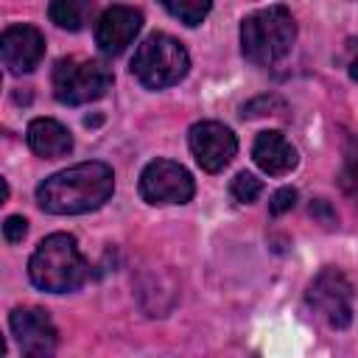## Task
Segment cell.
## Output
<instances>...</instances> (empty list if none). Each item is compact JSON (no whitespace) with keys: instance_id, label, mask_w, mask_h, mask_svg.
Masks as SVG:
<instances>
[{"instance_id":"obj_1","label":"cell","mask_w":358,"mask_h":358,"mask_svg":"<svg viewBox=\"0 0 358 358\" xmlns=\"http://www.w3.org/2000/svg\"><path fill=\"white\" fill-rule=\"evenodd\" d=\"M115 193V173L106 162H78L48 176L36 187V201L53 215H78L98 210Z\"/></svg>"},{"instance_id":"obj_2","label":"cell","mask_w":358,"mask_h":358,"mask_svg":"<svg viewBox=\"0 0 358 358\" xmlns=\"http://www.w3.org/2000/svg\"><path fill=\"white\" fill-rule=\"evenodd\" d=\"M28 277L42 291L67 294L84 285V280L90 277V263L84 260L73 235L53 232L34 249L28 260Z\"/></svg>"},{"instance_id":"obj_3","label":"cell","mask_w":358,"mask_h":358,"mask_svg":"<svg viewBox=\"0 0 358 358\" xmlns=\"http://www.w3.org/2000/svg\"><path fill=\"white\" fill-rule=\"evenodd\" d=\"M296 36L294 17L285 6H268L241 22V50L252 64L268 67L280 62Z\"/></svg>"},{"instance_id":"obj_4","label":"cell","mask_w":358,"mask_h":358,"mask_svg":"<svg viewBox=\"0 0 358 358\" xmlns=\"http://www.w3.org/2000/svg\"><path fill=\"white\" fill-rule=\"evenodd\" d=\"M190 70V56L185 45L168 34H148L131 59L134 78L148 90H165L171 84H179Z\"/></svg>"},{"instance_id":"obj_5","label":"cell","mask_w":358,"mask_h":358,"mask_svg":"<svg viewBox=\"0 0 358 358\" xmlns=\"http://www.w3.org/2000/svg\"><path fill=\"white\" fill-rule=\"evenodd\" d=\"M112 87V70L98 59H59L53 67V95L59 103L81 106L98 101Z\"/></svg>"},{"instance_id":"obj_6","label":"cell","mask_w":358,"mask_h":358,"mask_svg":"<svg viewBox=\"0 0 358 358\" xmlns=\"http://www.w3.org/2000/svg\"><path fill=\"white\" fill-rule=\"evenodd\" d=\"M193 176L173 159H154L140 173V196L148 204H185L193 199Z\"/></svg>"},{"instance_id":"obj_7","label":"cell","mask_w":358,"mask_h":358,"mask_svg":"<svg viewBox=\"0 0 358 358\" xmlns=\"http://www.w3.org/2000/svg\"><path fill=\"white\" fill-rule=\"evenodd\" d=\"M308 305L330 324L347 327L352 322V285L338 268H322L308 285Z\"/></svg>"},{"instance_id":"obj_8","label":"cell","mask_w":358,"mask_h":358,"mask_svg":"<svg viewBox=\"0 0 358 358\" xmlns=\"http://www.w3.org/2000/svg\"><path fill=\"white\" fill-rule=\"evenodd\" d=\"M11 333L20 344L22 358H53L59 333L48 310L42 308H17L8 316Z\"/></svg>"},{"instance_id":"obj_9","label":"cell","mask_w":358,"mask_h":358,"mask_svg":"<svg viewBox=\"0 0 358 358\" xmlns=\"http://www.w3.org/2000/svg\"><path fill=\"white\" fill-rule=\"evenodd\" d=\"M187 145H190L196 162L201 165V171H207V173L224 171L238 151V140H235L232 129H227L218 120H201V123L190 126Z\"/></svg>"},{"instance_id":"obj_10","label":"cell","mask_w":358,"mask_h":358,"mask_svg":"<svg viewBox=\"0 0 358 358\" xmlns=\"http://www.w3.org/2000/svg\"><path fill=\"white\" fill-rule=\"evenodd\" d=\"M143 28V14L134 6H109L95 22V45L106 56L123 53Z\"/></svg>"},{"instance_id":"obj_11","label":"cell","mask_w":358,"mask_h":358,"mask_svg":"<svg viewBox=\"0 0 358 358\" xmlns=\"http://www.w3.org/2000/svg\"><path fill=\"white\" fill-rule=\"evenodd\" d=\"M45 56V36L34 25H11L0 36V59L8 73H31Z\"/></svg>"},{"instance_id":"obj_12","label":"cell","mask_w":358,"mask_h":358,"mask_svg":"<svg viewBox=\"0 0 358 358\" xmlns=\"http://www.w3.org/2000/svg\"><path fill=\"white\" fill-rule=\"evenodd\" d=\"M252 157L268 176H282L296 168V148L285 140L282 131H260L252 145Z\"/></svg>"},{"instance_id":"obj_13","label":"cell","mask_w":358,"mask_h":358,"mask_svg":"<svg viewBox=\"0 0 358 358\" xmlns=\"http://www.w3.org/2000/svg\"><path fill=\"white\" fill-rule=\"evenodd\" d=\"M25 140L34 154L45 159H59L73 151V134L53 117H36L25 129Z\"/></svg>"},{"instance_id":"obj_14","label":"cell","mask_w":358,"mask_h":358,"mask_svg":"<svg viewBox=\"0 0 358 358\" xmlns=\"http://www.w3.org/2000/svg\"><path fill=\"white\" fill-rule=\"evenodd\" d=\"M48 14L50 20L64 28V31H78L90 14V3H81V0H56L48 6Z\"/></svg>"},{"instance_id":"obj_15","label":"cell","mask_w":358,"mask_h":358,"mask_svg":"<svg viewBox=\"0 0 358 358\" xmlns=\"http://www.w3.org/2000/svg\"><path fill=\"white\" fill-rule=\"evenodd\" d=\"M210 3L207 0H179V3H173V0H168L165 3V11L168 14H173L179 22H185V25H201V20L210 14Z\"/></svg>"},{"instance_id":"obj_16","label":"cell","mask_w":358,"mask_h":358,"mask_svg":"<svg viewBox=\"0 0 358 358\" xmlns=\"http://www.w3.org/2000/svg\"><path fill=\"white\" fill-rule=\"evenodd\" d=\"M260 190H263V182H260L255 173H249V171H241V173L232 179V185H229L232 199H235V201H241V204L255 201V199L260 196Z\"/></svg>"},{"instance_id":"obj_17","label":"cell","mask_w":358,"mask_h":358,"mask_svg":"<svg viewBox=\"0 0 358 358\" xmlns=\"http://www.w3.org/2000/svg\"><path fill=\"white\" fill-rule=\"evenodd\" d=\"M294 204H296V190L294 187H280L268 201V213L271 215H282V213L294 210Z\"/></svg>"},{"instance_id":"obj_18","label":"cell","mask_w":358,"mask_h":358,"mask_svg":"<svg viewBox=\"0 0 358 358\" xmlns=\"http://www.w3.org/2000/svg\"><path fill=\"white\" fill-rule=\"evenodd\" d=\"M25 232H28V221H25L22 215H8V218L3 221V238H6L8 243L22 241Z\"/></svg>"},{"instance_id":"obj_19","label":"cell","mask_w":358,"mask_h":358,"mask_svg":"<svg viewBox=\"0 0 358 358\" xmlns=\"http://www.w3.org/2000/svg\"><path fill=\"white\" fill-rule=\"evenodd\" d=\"M347 73L352 81H358V39H350L347 42Z\"/></svg>"}]
</instances>
